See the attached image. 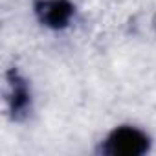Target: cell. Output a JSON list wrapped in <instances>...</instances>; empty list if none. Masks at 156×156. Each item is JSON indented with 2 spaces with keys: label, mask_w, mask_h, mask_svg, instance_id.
Instances as JSON below:
<instances>
[{
  "label": "cell",
  "mask_w": 156,
  "mask_h": 156,
  "mask_svg": "<svg viewBox=\"0 0 156 156\" xmlns=\"http://www.w3.org/2000/svg\"><path fill=\"white\" fill-rule=\"evenodd\" d=\"M11 88H13V92H11V108H13V112H20L28 105V90H26L24 83L19 81V79L11 81Z\"/></svg>",
  "instance_id": "3957f363"
},
{
  "label": "cell",
  "mask_w": 156,
  "mask_h": 156,
  "mask_svg": "<svg viewBox=\"0 0 156 156\" xmlns=\"http://www.w3.org/2000/svg\"><path fill=\"white\" fill-rule=\"evenodd\" d=\"M147 149H149V138L141 130L132 127L116 129L108 136L103 147V151L110 156H140Z\"/></svg>",
  "instance_id": "6da1fadb"
},
{
  "label": "cell",
  "mask_w": 156,
  "mask_h": 156,
  "mask_svg": "<svg viewBox=\"0 0 156 156\" xmlns=\"http://www.w3.org/2000/svg\"><path fill=\"white\" fill-rule=\"evenodd\" d=\"M37 15L50 28H64L73 15V6L68 0H42L37 4Z\"/></svg>",
  "instance_id": "7a4b0ae2"
}]
</instances>
